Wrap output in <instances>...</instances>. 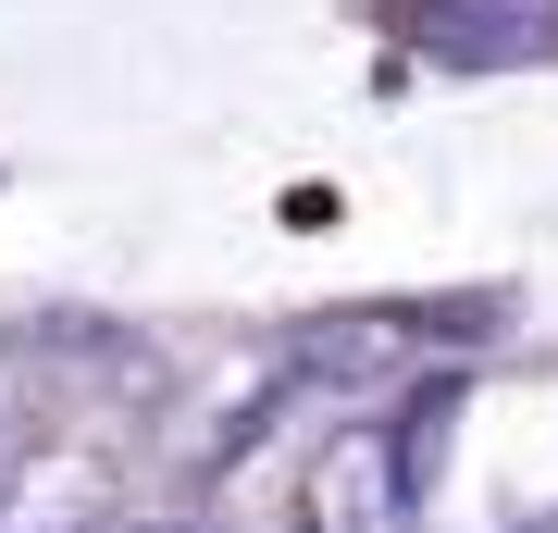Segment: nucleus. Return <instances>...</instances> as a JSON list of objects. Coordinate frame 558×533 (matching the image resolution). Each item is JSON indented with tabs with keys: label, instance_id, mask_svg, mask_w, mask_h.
I'll return each instance as SVG.
<instances>
[{
	"label": "nucleus",
	"instance_id": "1",
	"mask_svg": "<svg viewBox=\"0 0 558 533\" xmlns=\"http://www.w3.org/2000/svg\"><path fill=\"white\" fill-rule=\"evenodd\" d=\"M422 50L435 62H534V50H558V0H422Z\"/></svg>",
	"mask_w": 558,
	"mask_h": 533
},
{
	"label": "nucleus",
	"instance_id": "2",
	"mask_svg": "<svg viewBox=\"0 0 558 533\" xmlns=\"http://www.w3.org/2000/svg\"><path fill=\"white\" fill-rule=\"evenodd\" d=\"M311 509H323V533H398V521L422 509V484L398 472V447H385V435H348L336 459H323Z\"/></svg>",
	"mask_w": 558,
	"mask_h": 533
},
{
	"label": "nucleus",
	"instance_id": "3",
	"mask_svg": "<svg viewBox=\"0 0 558 533\" xmlns=\"http://www.w3.org/2000/svg\"><path fill=\"white\" fill-rule=\"evenodd\" d=\"M410 348H422L410 311H336V323L299 336V373H311V385H373V373H398Z\"/></svg>",
	"mask_w": 558,
	"mask_h": 533
}]
</instances>
